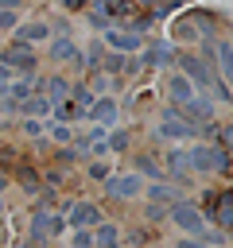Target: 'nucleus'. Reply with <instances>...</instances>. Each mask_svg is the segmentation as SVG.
Masks as SVG:
<instances>
[{
    "mask_svg": "<svg viewBox=\"0 0 233 248\" xmlns=\"http://www.w3.org/2000/svg\"><path fill=\"white\" fill-rule=\"evenodd\" d=\"M105 190H109L113 198H124V202H128V198H140V194H144V178H140L136 170H128V174H109V178H105Z\"/></svg>",
    "mask_w": 233,
    "mask_h": 248,
    "instance_id": "7",
    "label": "nucleus"
},
{
    "mask_svg": "<svg viewBox=\"0 0 233 248\" xmlns=\"http://www.w3.org/2000/svg\"><path fill=\"white\" fill-rule=\"evenodd\" d=\"M198 23H202V27H210V23H214V16L198 12L194 19H179V23H175V43H198V39H202Z\"/></svg>",
    "mask_w": 233,
    "mask_h": 248,
    "instance_id": "11",
    "label": "nucleus"
},
{
    "mask_svg": "<svg viewBox=\"0 0 233 248\" xmlns=\"http://www.w3.org/2000/svg\"><path fill=\"white\" fill-rule=\"evenodd\" d=\"M0 62H4V66H12L16 74H35V50H31V46H23V43H16V39L0 50Z\"/></svg>",
    "mask_w": 233,
    "mask_h": 248,
    "instance_id": "6",
    "label": "nucleus"
},
{
    "mask_svg": "<svg viewBox=\"0 0 233 248\" xmlns=\"http://www.w3.org/2000/svg\"><path fill=\"white\" fill-rule=\"evenodd\" d=\"M148 198H151V205H167V209H171L175 202H183V198H179V190H175V186H167V182H151V186H148Z\"/></svg>",
    "mask_w": 233,
    "mask_h": 248,
    "instance_id": "18",
    "label": "nucleus"
},
{
    "mask_svg": "<svg viewBox=\"0 0 233 248\" xmlns=\"http://www.w3.org/2000/svg\"><path fill=\"white\" fill-rule=\"evenodd\" d=\"M89 178L105 182V178H109V167H105V163H89Z\"/></svg>",
    "mask_w": 233,
    "mask_h": 248,
    "instance_id": "31",
    "label": "nucleus"
},
{
    "mask_svg": "<svg viewBox=\"0 0 233 248\" xmlns=\"http://www.w3.org/2000/svg\"><path fill=\"white\" fill-rule=\"evenodd\" d=\"M179 248H210V244H206V240H198V236H183V240H179Z\"/></svg>",
    "mask_w": 233,
    "mask_h": 248,
    "instance_id": "33",
    "label": "nucleus"
},
{
    "mask_svg": "<svg viewBox=\"0 0 233 248\" xmlns=\"http://www.w3.org/2000/svg\"><path fill=\"white\" fill-rule=\"evenodd\" d=\"M210 89H214L210 97H217V101H233V93H229V85H225V81H221L217 74H214V81H210Z\"/></svg>",
    "mask_w": 233,
    "mask_h": 248,
    "instance_id": "26",
    "label": "nucleus"
},
{
    "mask_svg": "<svg viewBox=\"0 0 233 248\" xmlns=\"http://www.w3.org/2000/svg\"><path fill=\"white\" fill-rule=\"evenodd\" d=\"M105 143H109V151H128V132H113Z\"/></svg>",
    "mask_w": 233,
    "mask_h": 248,
    "instance_id": "28",
    "label": "nucleus"
},
{
    "mask_svg": "<svg viewBox=\"0 0 233 248\" xmlns=\"http://www.w3.org/2000/svg\"><path fill=\"white\" fill-rule=\"evenodd\" d=\"M229 43H233V39H229Z\"/></svg>",
    "mask_w": 233,
    "mask_h": 248,
    "instance_id": "35",
    "label": "nucleus"
},
{
    "mask_svg": "<svg viewBox=\"0 0 233 248\" xmlns=\"http://www.w3.org/2000/svg\"><path fill=\"white\" fill-rule=\"evenodd\" d=\"M16 27H19V16L8 12V8H0V31H16Z\"/></svg>",
    "mask_w": 233,
    "mask_h": 248,
    "instance_id": "30",
    "label": "nucleus"
},
{
    "mask_svg": "<svg viewBox=\"0 0 233 248\" xmlns=\"http://www.w3.org/2000/svg\"><path fill=\"white\" fill-rule=\"evenodd\" d=\"M89 27L109 31V27H113V16H109V12H101V8H89Z\"/></svg>",
    "mask_w": 233,
    "mask_h": 248,
    "instance_id": "25",
    "label": "nucleus"
},
{
    "mask_svg": "<svg viewBox=\"0 0 233 248\" xmlns=\"http://www.w3.org/2000/svg\"><path fill=\"white\" fill-rule=\"evenodd\" d=\"M105 70H109V74H136L140 62H136L132 54H113V58L105 62Z\"/></svg>",
    "mask_w": 233,
    "mask_h": 248,
    "instance_id": "20",
    "label": "nucleus"
},
{
    "mask_svg": "<svg viewBox=\"0 0 233 248\" xmlns=\"http://www.w3.org/2000/svg\"><path fill=\"white\" fill-rule=\"evenodd\" d=\"M167 62H175V46L171 43H151L148 50H144V66H167Z\"/></svg>",
    "mask_w": 233,
    "mask_h": 248,
    "instance_id": "15",
    "label": "nucleus"
},
{
    "mask_svg": "<svg viewBox=\"0 0 233 248\" xmlns=\"http://www.w3.org/2000/svg\"><path fill=\"white\" fill-rule=\"evenodd\" d=\"M167 221H175L186 236H198V240H206V232H210V229H206V217H202L190 202H175V205L167 209Z\"/></svg>",
    "mask_w": 233,
    "mask_h": 248,
    "instance_id": "2",
    "label": "nucleus"
},
{
    "mask_svg": "<svg viewBox=\"0 0 233 248\" xmlns=\"http://www.w3.org/2000/svg\"><path fill=\"white\" fill-rule=\"evenodd\" d=\"M23 132L35 140V136H43V132H47V120H39V116H27V120H23Z\"/></svg>",
    "mask_w": 233,
    "mask_h": 248,
    "instance_id": "27",
    "label": "nucleus"
},
{
    "mask_svg": "<svg viewBox=\"0 0 233 248\" xmlns=\"http://www.w3.org/2000/svg\"><path fill=\"white\" fill-rule=\"evenodd\" d=\"M116 112H120V108H116V101H113V97H93V101H89V108H85V116H89L93 124H101V128H105V124H113V120H116Z\"/></svg>",
    "mask_w": 233,
    "mask_h": 248,
    "instance_id": "13",
    "label": "nucleus"
},
{
    "mask_svg": "<svg viewBox=\"0 0 233 248\" xmlns=\"http://www.w3.org/2000/svg\"><path fill=\"white\" fill-rule=\"evenodd\" d=\"M148 217H151V221H163V217H167V205H151Z\"/></svg>",
    "mask_w": 233,
    "mask_h": 248,
    "instance_id": "34",
    "label": "nucleus"
},
{
    "mask_svg": "<svg viewBox=\"0 0 233 248\" xmlns=\"http://www.w3.org/2000/svg\"><path fill=\"white\" fill-rule=\"evenodd\" d=\"M39 93H43L50 105H58V101L70 97V81H66V78H47V81H39Z\"/></svg>",
    "mask_w": 233,
    "mask_h": 248,
    "instance_id": "16",
    "label": "nucleus"
},
{
    "mask_svg": "<svg viewBox=\"0 0 233 248\" xmlns=\"http://www.w3.org/2000/svg\"><path fill=\"white\" fill-rule=\"evenodd\" d=\"M206 205H210V217L217 221V229H229V225H233V194H229V190L210 194Z\"/></svg>",
    "mask_w": 233,
    "mask_h": 248,
    "instance_id": "9",
    "label": "nucleus"
},
{
    "mask_svg": "<svg viewBox=\"0 0 233 248\" xmlns=\"http://www.w3.org/2000/svg\"><path fill=\"white\" fill-rule=\"evenodd\" d=\"M105 46H113L116 54H136V50L144 46V35H140V31H132L128 23H124V27H116V23H113V27L105 31Z\"/></svg>",
    "mask_w": 233,
    "mask_h": 248,
    "instance_id": "4",
    "label": "nucleus"
},
{
    "mask_svg": "<svg viewBox=\"0 0 233 248\" xmlns=\"http://www.w3.org/2000/svg\"><path fill=\"white\" fill-rule=\"evenodd\" d=\"M74 159H78V147H70V143L58 147V163H74Z\"/></svg>",
    "mask_w": 233,
    "mask_h": 248,
    "instance_id": "32",
    "label": "nucleus"
},
{
    "mask_svg": "<svg viewBox=\"0 0 233 248\" xmlns=\"http://www.w3.org/2000/svg\"><path fill=\"white\" fill-rule=\"evenodd\" d=\"M175 62H179V74H186V78L194 81V89H210L214 70H210L206 58H198V54H175Z\"/></svg>",
    "mask_w": 233,
    "mask_h": 248,
    "instance_id": "3",
    "label": "nucleus"
},
{
    "mask_svg": "<svg viewBox=\"0 0 233 248\" xmlns=\"http://www.w3.org/2000/svg\"><path fill=\"white\" fill-rule=\"evenodd\" d=\"M74 248H93V229H74Z\"/></svg>",
    "mask_w": 233,
    "mask_h": 248,
    "instance_id": "29",
    "label": "nucleus"
},
{
    "mask_svg": "<svg viewBox=\"0 0 233 248\" xmlns=\"http://www.w3.org/2000/svg\"><path fill=\"white\" fill-rule=\"evenodd\" d=\"M186 163H190V174H210V170H225V151L214 147V143H198L186 151Z\"/></svg>",
    "mask_w": 233,
    "mask_h": 248,
    "instance_id": "1",
    "label": "nucleus"
},
{
    "mask_svg": "<svg viewBox=\"0 0 233 248\" xmlns=\"http://www.w3.org/2000/svg\"><path fill=\"white\" fill-rule=\"evenodd\" d=\"M50 58H54V62H82V50H78V43H70V39L62 35V39L50 43Z\"/></svg>",
    "mask_w": 233,
    "mask_h": 248,
    "instance_id": "17",
    "label": "nucleus"
},
{
    "mask_svg": "<svg viewBox=\"0 0 233 248\" xmlns=\"http://www.w3.org/2000/svg\"><path fill=\"white\" fill-rule=\"evenodd\" d=\"M167 93H171V101H175V105H186L198 89H194V81H190L186 74H171V78H167Z\"/></svg>",
    "mask_w": 233,
    "mask_h": 248,
    "instance_id": "14",
    "label": "nucleus"
},
{
    "mask_svg": "<svg viewBox=\"0 0 233 248\" xmlns=\"http://www.w3.org/2000/svg\"><path fill=\"white\" fill-rule=\"evenodd\" d=\"M47 132H50V140H54L58 147H66V143L74 140V128H70V124H62V120H54V124H47Z\"/></svg>",
    "mask_w": 233,
    "mask_h": 248,
    "instance_id": "23",
    "label": "nucleus"
},
{
    "mask_svg": "<svg viewBox=\"0 0 233 248\" xmlns=\"http://www.w3.org/2000/svg\"><path fill=\"white\" fill-rule=\"evenodd\" d=\"M194 132H198V128L179 116V105H167V108H163V124H159V136H163V140H190Z\"/></svg>",
    "mask_w": 233,
    "mask_h": 248,
    "instance_id": "5",
    "label": "nucleus"
},
{
    "mask_svg": "<svg viewBox=\"0 0 233 248\" xmlns=\"http://www.w3.org/2000/svg\"><path fill=\"white\" fill-rule=\"evenodd\" d=\"M179 116L190 120L194 128H198V124H210V120H214V101H210L206 93H194L186 105H179Z\"/></svg>",
    "mask_w": 233,
    "mask_h": 248,
    "instance_id": "8",
    "label": "nucleus"
},
{
    "mask_svg": "<svg viewBox=\"0 0 233 248\" xmlns=\"http://www.w3.org/2000/svg\"><path fill=\"white\" fill-rule=\"evenodd\" d=\"M66 213H70V225H74V229H97V225H101V209H97L93 202H74Z\"/></svg>",
    "mask_w": 233,
    "mask_h": 248,
    "instance_id": "10",
    "label": "nucleus"
},
{
    "mask_svg": "<svg viewBox=\"0 0 233 248\" xmlns=\"http://www.w3.org/2000/svg\"><path fill=\"white\" fill-rule=\"evenodd\" d=\"M93 248H120V229L116 225H97V232H93Z\"/></svg>",
    "mask_w": 233,
    "mask_h": 248,
    "instance_id": "19",
    "label": "nucleus"
},
{
    "mask_svg": "<svg viewBox=\"0 0 233 248\" xmlns=\"http://www.w3.org/2000/svg\"><path fill=\"white\" fill-rule=\"evenodd\" d=\"M167 174H171V178H190L186 151H171V155H167Z\"/></svg>",
    "mask_w": 233,
    "mask_h": 248,
    "instance_id": "21",
    "label": "nucleus"
},
{
    "mask_svg": "<svg viewBox=\"0 0 233 248\" xmlns=\"http://www.w3.org/2000/svg\"><path fill=\"white\" fill-rule=\"evenodd\" d=\"M47 39H50V27L43 19H27V23L16 27V43H23V46H35V43H47Z\"/></svg>",
    "mask_w": 233,
    "mask_h": 248,
    "instance_id": "12",
    "label": "nucleus"
},
{
    "mask_svg": "<svg viewBox=\"0 0 233 248\" xmlns=\"http://www.w3.org/2000/svg\"><path fill=\"white\" fill-rule=\"evenodd\" d=\"M50 108H54V105H50V101H47L43 93H31V97L23 101V112H27V116H39V120H43V116H47Z\"/></svg>",
    "mask_w": 233,
    "mask_h": 248,
    "instance_id": "22",
    "label": "nucleus"
},
{
    "mask_svg": "<svg viewBox=\"0 0 233 248\" xmlns=\"http://www.w3.org/2000/svg\"><path fill=\"white\" fill-rule=\"evenodd\" d=\"M136 174H151V178H159V174H163V167H159L151 155H140V159H136Z\"/></svg>",
    "mask_w": 233,
    "mask_h": 248,
    "instance_id": "24",
    "label": "nucleus"
}]
</instances>
